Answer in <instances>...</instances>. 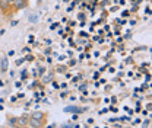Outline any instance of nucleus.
<instances>
[{
	"instance_id": "nucleus-2",
	"label": "nucleus",
	"mask_w": 152,
	"mask_h": 128,
	"mask_svg": "<svg viewBox=\"0 0 152 128\" xmlns=\"http://www.w3.org/2000/svg\"><path fill=\"white\" fill-rule=\"evenodd\" d=\"M7 67H9V60H7V57H3L0 60V70H1V73L7 72Z\"/></svg>"
},
{
	"instance_id": "nucleus-6",
	"label": "nucleus",
	"mask_w": 152,
	"mask_h": 128,
	"mask_svg": "<svg viewBox=\"0 0 152 128\" xmlns=\"http://www.w3.org/2000/svg\"><path fill=\"white\" fill-rule=\"evenodd\" d=\"M18 124V118L16 116H9V125L12 127V125H16Z\"/></svg>"
},
{
	"instance_id": "nucleus-20",
	"label": "nucleus",
	"mask_w": 152,
	"mask_h": 128,
	"mask_svg": "<svg viewBox=\"0 0 152 128\" xmlns=\"http://www.w3.org/2000/svg\"><path fill=\"white\" fill-rule=\"evenodd\" d=\"M79 79H80V76H77V77H73V79H72V82H73V83H75V82H77V80H79Z\"/></svg>"
},
{
	"instance_id": "nucleus-15",
	"label": "nucleus",
	"mask_w": 152,
	"mask_h": 128,
	"mask_svg": "<svg viewBox=\"0 0 152 128\" xmlns=\"http://www.w3.org/2000/svg\"><path fill=\"white\" fill-rule=\"evenodd\" d=\"M76 64V60H70V61H69V66H75Z\"/></svg>"
},
{
	"instance_id": "nucleus-17",
	"label": "nucleus",
	"mask_w": 152,
	"mask_h": 128,
	"mask_svg": "<svg viewBox=\"0 0 152 128\" xmlns=\"http://www.w3.org/2000/svg\"><path fill=\"white\" fill-rule=\"evenodd\" d=\"M120 119H121V121H129V119H130V118H129V116H121V118H120Z\"/></svg>"
},
{
	"instance_id": "nucleus-25",
	"label": "nucleus",
	"mask_w": 152,
	"mask_h": 128,
	"mask_svg": "<svg viewBox=\"0 0 152 128\" xmlns=\"http://www.w3.org/2000/svg\"><path fill=\"white\" fill-rule=\"evenodd\" d=\"M29 42H34V35H29Z\"/></svg>"
},
{
	"instance_id": "nucleus-22",
	"label": "nucleus",
	"mask_w": 152,
	"mask_h": 128,
	"mask_svg": "<svg viewBox=\"0 0 152 128\" xmlns=\"http://www.w3.org/2000/svg\"><path fill=\"white\" fill-rule=\"evenodd\" d=\"M80 37L86 38V37H88V34H86V32H80Z\"/></svg>"
},
{
	"instance_id": "nucleus-4",
	"label": "nucleus",
	"mask_w": 152,
	"mask_h": 128,
	"mask_svg": "<svg viewBox=\"0 0 152 128\" xmlns=\"http://www.w3.org/2000/svg\"><path fill=\"white\" fill-rule=\"evenodd\" d=\"M28 125H29V127H41V125H42V122H41V119L29 118V121H28Z\"/></svg>"
},
{
	"instance_id": "nucleus-24",
	"label": "nucleus",
	"mask_w": 152,
	"mask_h": 128,
	"mask_svg": "<svg viewBox=\"0 0 152 128\" xmlns=\"http://www.w3.org/2000/svg\"><path fill=\"white\" fill-rule=\"evenodd\" d=\"M77 118H79V116H77V115H76V114H75V115H72V119H73V121H76V119H77Z\"/></svg>"
},
{
	"instance_id": "nucleus-13",
	"label": "nucleus",
	"mask_w": 152,
	"mask_h": 128,
	"mask_svg": "<svg viewBox=\"0 0 152 128\" xmlns=\"http://www.w3.org/2000/svg\"><path fill=\"white\" fill-rule=\"evenodd\" d=\"M85 89H86V85H80L79 86V90H85Z\"/></svg>"
},
{
	"instance_id": "nucleus-11",
	"label": "nucleus",
	"mask_w": 152,
	"mask_h": 128,
	"mask_svg": "<svg viewBox=\"0 0 152 128\" xmlns=\"http://www.w3.org/2000/svg\"><path fill=\"white\" fill-rule=\"evenodd\" d=\"M23 61H25V58H19L18 61H16V66H20V64H22Z\"/></svg>"
},
{
	"instance_id": "nucleus-7",
	"label": "nucleus",
	"mask_w": 152,
	"mask_h": 128,
	"mask_svg": "<svg viewBox=\"0 0 152 128\" xmlns=\"http://www.w3.org/2000/svg\"><path fill=\"white\" fill-rule=\"evenodd\" d=\"M32 118H35V119H42V118H44V114H42V112H34V114H32Z\"/></svg>"
},
{
	"instance_id": "nucleus-8",
	"label": "nucleus",
	"mask_w": 152,
	"mask_h": 128,
	"mask_svg": "<svg viewBox=\"0 0 152 128\" xmlns=\"http://www.w3.org/2000/svg\"><path fill=\"white\" fill-rule=\"evenodd\" d=\"M58 26H60V23H53V25H51V26H50V29H57V28H58Z\"/></svg>"
},
{
	"instance_id": "nucleus-18",
	"label": "nucleus",
	"mask_w": 152,
	"mask_h": 128,
	"mask_svg": "<svg viewBox=\"0 0 152 128\" xmlns=\"http://www.w3.org/2000/svg\"><path fill=\"white\" fill-rule=\"evenodd\" d=\"M18 22L19 20H12V22H10V25H12V26H15V25H18Z\"/></svg>"
},
{
	"instance_id": "nucleus-10",
	"label": "nucleus",
	"mask_w": 152,
	"mask_h": 128,
	"mask_svg": "<svg viewBox=\"0 0 152 128\" xmlns=\"http://www.w3.org/2000/svg\"><path fill=\"white\" fill-rule=\"evenodd\" d=\"M26 76H28V73H26L25 70H23V72L20 73V77H22V80H23V79H26Z\"/></svg>"
},
{
	"instance_id": "nucleus-16",
	"label": "nucleus",
	"mask_w": 152,
	"mask_h": 128,
	"mask_svg": "<svg viewBox=\"0 0 152 128\" xmlns=\"http://www.w3.org/2000/svg\"><path fill=\"white\" fill-rule=\"evenodd\" d=\"M99 77V72H96V73H94V80H96Z\"/></svg>"
},
{
	"instance_id": "nucleus-3",
	"label": "nucleus",
	"mask_w": 152,
	"mask_h": 128,
	"mask_svg": "<svg viewBox=\"0 0 152 128\" xmlns=\"http://www.w3.org/2000/svg\"><path fill=\"white\" fill-rule=\"evenodd\" d=\"M28 121H29V118L26 116V115H22L20 118H18V127H26L28 125Z\"/></svg>"
},
{
	"instance_id": "nucleus-9",
	"label": "nucleus",
	"mask_w": 152,
	"mask_h": 128,
	"mask_svg": "<svg viewBox=\"0 0 152 128\" xmlns=\"http://www.w3.org/2000/svg\"><path fill=\"white\" fill-rule=\"evenodd\" d=\"M129 15H130V12H129V10H124V12L121 13V16H124V18H127Z\"/></svg>"
},
{
	"instance_id": "nucleus-26",
	"label": "nucleus",
	"mask_w": 152,
	"mask_h": 128,
	"mask_svg": "<svg viewBox=\"0 0 152 128\" xmlns=\"http://www.w3.org/2000/svg\"><path fill=\"white\" fill-rule=\"evenodd\" d=\"M39 3H42V0H38V4H39Z\"/></svg>"
},
{
	"instance_id": "nucleus-19",
	"label": "nucleus",
	"mask_w": 152,
	"mask_h": 128,
	"mask_svg": "<svg viewBox=\"0 0 152 128\" xmlns=\"http://www.w3.org/2000/svg\"><path fill=\"white\" fill-rule=\"evenodd\" d=\"M35 20H38V16H31V22H35Z\"/></svg>"
},
{
	"instance_id": "nucleus-23",
	"label": "nucleus",
	"mask_w": 152,
	"mask_h": 128,
	"mask_svg": "<svg viewBox=\"0 0 152 128\" xmlns=\"http://www.w3.org/2000/svg\"><path fill=\"white\" fill-rule=\"evenodd\" d=\"M146 109H148V111L152 109V105H151V103H148V105H146Z\"/></svg>"
},
{
	"instance_id": "nucleus-5",
	"label": "nucleus",
	"mask_w": 152,
	"mask_h": 128,
	"mask_svg": "<svg viewBox=\"0 0 152 128\" xmlns=\"http://www.w3.org/2000/svg\"><path fill=\"white\" fill-rule=\"evenodd\" d=\"M83 111H86V108H76V106L64 108V112H83Z\"/></svg>"
},
{
	"instance_id": "nucleus-21",
	"label": "nucleus",
	"mask_w": 152,
	"mask_h": 128,
	"mask_svg": "<svg viewBox=\"0 0 152 128\" xmlns=\"http://www.w3.org/2000/svg\"><path fill=\"white\" fill-rule=\"evenodd\" d=\"M29 51H31V48H28V47L23 48V53H29Z\"/></svg>"
},
{
	"instance_id": "nucleus-14",
	"label": "nucleus",
	"mask_w": 152,
	"mask_h": 128,
	"mask_svg": "<svg viewBox=\"0 0 152 128\" xmlns=\"http://www.w3.org/2000/svg\"><path fill=\"white\" fill-rule=\"evenodd\" d=\"M66 96H67V93H66V92H61V93H60V98H63V99H64Z\"/></svg>"
},
{
	"instance_id": "nucleus-1",
	"label": "nucleus",
	"mask_w": 152,
	"mask_h": 128,
	"mask_svg": "<svg viewBox=\"0 0 152 128\" xmlns=\"http://www.w3.org/2000/svg\"><path fill=\"white\" fill-rule=\"evenodd\" d=\"M15 4V9H25L28 6V0H12Z\"/></svg>"
},
{
	"instance_id": "nucleus-12",
	"label": "nucleus",
	"mask_w": 152,
	"mask_h": 128,
	"mask_svg": "<svg viewBox=\"0 0 152 128\" xmlns=\"http://www.w3.org/2000/svg\"><path fill=\"white\" fill-rule=\"evenodd\" d=\"M25 60H26V61H32V60H34V57H32V55H26V57H25Z\"/></svg>"
}]
</instances>
